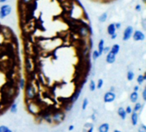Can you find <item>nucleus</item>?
Returning a JSON list of instances; mask_svg holds the SVG:
<instances>
[{
	"mask_svg": "<svg viewBox=\"0 0 146 132\" xmlns=\"http://www.w3.org/2000/svg\"><path fill=\"white\" fill-rule=\"evenodd\" d=\"M25 93H26V98L28 100H32L36 97V91L34 87L30 83L25 86Z\"/></svg>",
	"mask_w": 146,
	"mask_h": 132,
	"instance_id": "obj_1",
	"label": "nucleus"
},
{
	"mask_svg": "<svg viewBox=\"0 0 146 132\" xmlns=\"http://www.w3.org/2000/svg\"><path fill=\"white\" fill-rule=\"evenodd\" d=\"M11 13V7L9 4H3L0 7V18L3 19Z\"/></svg>",
	"mask_w": 146,
	"mask_h": 132,
	"instance_id": "obj_2",
	"label": "nucleus"
},
{
	"mask_svg": "<svg viewBox=\"0 0 146 132\" xmlns=\"http://www.w3.org/2000/svg\"><path fill=\"white\" fill-rule=\"evenodd\" d=\"M65 118V114L62 112H57V113H53L52 115V120L54 121L57 124H59V123L62 122V120Z\"/></svg>",
	"mask_w": 146,
	"mask_h": 132,
	"instance_id": "obj_3",
	"label": "nucleus"
},
{
	"mask_svg": "<svg viewBox=\"0 0 146 132\" xmlns=\"http://www.w3.org/2000/svg\"><path fill=\"white\" fill-rule=\"evenodd\" d=\"M133 28L131 26H128L125 30H124V33H123V40L124 41H127L131 38V36L133 34Z\"/></svg>",
	"mask_w": 146,
	"mask_h": 132,
	"instance_id": "obj_4",
	"label": "nucleus"
},
{
	"mask_svg": "<svg viewBox=\"0 0 146 132\" xmlns=\"http://www.w3.org/2000/svg\"><path fill=\"white\" fill-rule=\"evenodd\" d=\"M115 94L114 92H107L103 96V101L105 103H111L115 99Z\"/></svg>",
	"mask_w": 146,
	"mask_h": 132,
	"instance_id": "obj_5",
	"label": "nucleus"
},
{
	"mask_svg": "<svg viewBox=\"0 0 146 132\" xmlns=\"http://www.w3.org/2000/svg\"><path fill=\"white\" fill-rule=\"evenodd\" d=\"M132 37L135 41H143V40H145V34L141 31H138V30L133 32Z\"/></svg>",
	"mask_w": 146,
	"mask_h": 132,
	"instance_id": "obj_6",
	"label": "nucleus"
},
{
	"mask_svg": "<svg viewBox=\"0 0 146 132\" xmlns=\"http://www.w3.org/2000/svg\"><path fill=\"white\" fill-rule=\"evenodd\" d=\"M131 124H132L133 126H136L138 124V113H135V112H132L131 113Z\"/></svg>",
	"mask_w": 146,
	"mask_h": 132,
	"instance_id": "obj_7",
	"label": "nucleus"
},
{
	"mask_svg": "<svg viewBox=\"0 0 146 132\" xmlns=\"http://www.w3.org/2000/svg\"><path fill=\"white\" fill-rule=\"evenodd\" d=\"M115 57H116V55L113 54L112 52H109V53H107V57H106V62L108 64H113L115 61Z\"/></svg>",
	"mask_w": 146,
	"mask_h": 132,
	"instance_id": "obj_8",
	"label": "nucleus"
},
{
	"mask_svg": "<svg viewBox=\"0 0 146 132\" xmlns=\"http://www.w3.org/2000/svg\"><path fill=\"white\" fill-rule=\"evenodd\" d=\"M109 124L108 123H103L98 127V132H109Z\"/></svg>",
	"mask_w": 146,
	"mask_h": 132,
	"instance_id": "obj_9",
	"label": "nucleus"
},
{
	"mask_svg": "<svg viewBox=\"0 0 146 132\" xmlns=\"http://www.w3.org/2000/svg\"><path fill=\"white\" fill-rule=\"evenodd\" d=\"M117 113H118L119 117H120V118L122 119V120H125L126 117H127V113H126V111H125V109H124L123 107H119Z\"/></svg>",
	"mask_w": 146,
	"mask_h": 132,
	"instance_id": "obj_10",
	"label": "nucleus"
},
{
	"mask_svg": "<svg viewBox=\"0 0 146 132\" xmlns=\"http://www.w3.org/2000/svg\"><path fill=\"white\" fill-rule=\"evenodd\" d=\"M107 32L109 35H112V34H115V32H116V28H115V23H110V24L108 26Z\"/></svg>",
	"mask_w": 146,
	"mask_h": 132,
	"instance_id": "obj_11",
	"label": "nucleus"
},
{
	"mask_svg": "<svg viewBox=\"0 0 146 132\" xmlns=\"http://www.w3.org/2000/svg\"><path fill=\"white\" fill-rule=\"evenodd\" d=\"M97 48H98V50H97V52H98L99 55H102V51H103V48H104V40L103 39H100L98 42V46H97Z\"/></svg>",
	"mask_w": 146,
	"mask_h": 132,
	"instance_id": "obj_12",
	"label": "nucleus"
},
{
	"mask_svg": "<svg viewBox=\"0 0 146 132\" xmlns=\"http://www.w3.org/2000/svg\"><path fill=\"white\" fill-rule=\"evenodd\" d=\"M138 92L133 91L132 93L130 94V100H131V102L136 103L137 100H138Z\"/></svg>",
	"mask_w": 146,
	"mask_h": 132,
	"instance_id": "obj_13",
	"label": "nucleus"
},
{
	"mask_svg": "<svg viewBox=\"0 0 146 132\" xmlns=\"http://www.w3.org/2000/svg\"><path fill=\"white\" fill-rule=\"evenodd\" d=\"M80 93H81V88H79V89L77 90V91L75 92L74 94H73V97H72V99H71V102H72V103L75 102V101H76L77 99H78L79 98H80Z\"/></svg>",
	"mask_w": 146,
	"mask_h": 132,
	"instance_id": "obj_14",
	"label": "nucleus"
},
{
	"mask_svg": "<svg viewBox=\"0 0 146 132\" xmlns=\"http://www.w3.org/2000/svg\"><path fill=\"white\" fill-rule=\"evenodd\" d=\"M120 46H119L118 44H115L113 45V46L110 48V52H112L113 54H115V55H117V54L119 53V52H120Z\"/></svg>",
	"mask_w": 146,
	"mask_h": 132,
	"instance_id": "obj_15",
	"label": "nucleus"
},
{
	"mask_svg": "<svg viewBox=\"0 0 146 132\" xmlns=\"http://www.w3.org/2000/svg\"><path fill=\"white\" fill-rule=\"evenodd\" d=\"M108 18V14L107 12H104V13H102V15L100 16V17H98V21L101 23H103L106 21V20H107Z\"/></svg>",
	"mask_w": 146,
	"mask_h": 132,
	"instance_id": "obj_16",
	"label": "nucleus"
},
{
	"mask_svg": "<svg viewBox=\"0 0 146 132\" xmlns=\"http://www.w3.org/2000/svg\"><path fill=\"white\" fill-rule=\"evenodd\" d=\"M146 80V76L144 75H139L137 78V82L138 83L139 85H142L144 83V82Z\"/></svg>",
	"mask_w": 146,
	"mask_h": 132,
	"instance_id": "obj_17",
	"label": "nucleus"
},
{
	"mask_svg": "<svg viewBox=\"0 0 146 132\" xmlns=\"http://www.w3.org/2000/svg\"><path fill=\"white\" fill-rule=\"evenodd\" d=\"M142 104L139 102H136V104H135L134 107H133V112H135V113H138V112H139L140 110L142 109Z\"/></svg>",
	"mask_w": 146,
	"mask_h": 132,
	"instance_id": "obj_18",
	"label": "nucleus"
},
{
	"mask_svg": "<svg viewBox=\"0 0 146 132\" xmlns=\"http://www.w3.org/2000/svg\"><path fill=\"white\" fill-rule=\"evenodd\" d=\"M89 88L90 90H91V92H94L95 90H96V83L93 80H91L90 81V84H89Z\"/></svg>",
	"mask_w": 146,
	"mask_h": 132,
	"instance_id": "obj_19",
	"label": "nucleus"
},
{
	"mask_svg": "<svg viewBox=\"0 0 146 132\" xmlns=\"http://www.w3.org/2000/svg\"><path fill=\"white\" fill-rule=\"evenodd\" d=\"M10 113H17V104H16V103H14V104H12L11 106H10Z\"/></svg>",
	"mask_w": 146,
	"mask_h": 132,
	"instance_id": "obj_20",
	"label": "nucleus"
},
{
	"mask_svg": "<svg viewBox=\"0 0 146 132\" xmlns=\"http://www.w3.org/2000/svg\"><path fill=\"white\" fill-rule=\"evenodd\" d=\"M127 80L128 81H132L133 78H134V73H133L131 70H129V71L127 72Z\"/></svg>",
	"mask_w": 146,
	"mask_h": 132,
	"instance_id": "obj_21",
	"label": "nucleus"
},
{
	"mask_svg": "<svg viewBox=\"0 0 146 132\" xmlns=\"http://www.w3.org/2000/svg\"><path fill=\"white\" fill-rule=\"evenodd\" d=\"M25 86H26V83H25V80L23 78H21L19 81V88L20 89H24Z\"/></svg>",
	"mask_w": 146,
	"mask_h": 132,
	"instance_id": "obj_22",
	"label": "nucleus"
},
{
	"mask_svg": "<svg viewBox=\"0 0 146 132\" xmlns=\"http://www.w3.org/2000/svg\"><path fill=\"white\" fill-rule=\"evenodd\" d=\"M91 57H92L93 60H97V59H98V57H100V55H99V53H98V52H97V50L93 51L92 54H91Z\"/></svg>",
	"mask_w": 146,
	"mask_h": 132,
	"instance_id": "obj_23",
	"label": "nucleus"
},
{
	"mask_svg": "<svg viewBox=\"0 0 146 132\" xmlns=\"http://www.w3.org/2000/svg\"><path fill=\"white\" fill-rule=\"evenodd\" d=\"M102 85H103V80L102 79H99L98 81H97V83L96 85V88H98V89H100V88H102Z\"/></svg>",
	"mask_w": 146,
	"mask_h": 132,
	"instance_id": "obj_24",
	"label": "nucleus"
},
{
	"mask_svg": "<svg viewBox=\"0 0 146 132\" xmlns=\"http://www.w3.org/2000/svg\"><path fill=\"white\" fill-rule=\"evenodd\" d=\"M87 106H88V99L86 98L83 100V103H82V110H86Z\"/></svg>",
	"mask_w": 146,
	"mask_h": 132,
	"instance_id": "obj_25",
	"label": "nucleus"
},
{
	"mask_svg": "<svg viewBox=\"0 0 146 132\" xmlns=\"http://www.w3.org/2000/svg\"><path fill=\"white\" fill-rule=\"evenodd\" d=\"M138 132H146V126L145 124H141L138 128Z\"/></svg>",
	"mask_w": 146,
	"mask_h": 132,
	"instance_id": "obj_26",
	"label": "nucleus"
},
{
	"mask_svg": "<svg viewBox=\"0 0 146 132\" xmlns=\"http://www.w3.org/2000/svg\"><path fill=\"white\" fill-rule=\"evenodd\" d=\"M8 129L9 127H7L6 125H1L0 126V132H5Z\"/></svg>",
	"mask_w": 146,
	"mask_h": 132,
	"instance_id": "obj_27",
	"label": "nucleus"
},
{
	"mask_svg": "<svg viewBox=\"0 0 146 132\" xmlns=\"http://www.w3.org/2000/svg\"><path fill=\"white\" fill-rule=\"evenodd\" d=\"M126 113H127V114H131V113H132V109H131V106H127V108H126Z\"/></svg>",
	"mask_w": 146,
	"mask_h": 132,
	"instance_id": "obj_28",
	"label": "nucleus"
},
{
	"mask_svg": "<svg viewBox=\"0 0 146 132\" xmlns=\"http://www.w3.org/2000/svg\"><path fill=\"white\" fill-rule=\"evenodd\" d=\"M110 52V47H109V46H104L103 48V51H102V53H109V52Z\"/></svg>",
	"mask_w": 146,
	"mask_h": 132,
	"instance_id": "obj_29",
	"label": "nucleus"
},
{
	"mask_svg": "<svg viewBox=\"0 0 146 132\" xmlns=\"http://www.w3.org/2000/svg\"><path fill=\"white\" fill-rule=\"evenodd\" d=\"M115 27L116 29H120V27H121V24H120V22H116V23H115Z\"/></svg>",
	"mask_w": 146,
	"mask_h": 132,
	"instance_id": "obj_30",
	"label": "nucleus"
},
{
	"mask_svg": "<svg viewBox=\"0 0 146 132\" xmlns=\"http://www.w3.org/2000/svg\"><path fill=\"white\" fill-rule=\"evenodd\" d=\"M142 95H143V99L144 100H146V88H145L143 91V94H142Z\"/></svg>",
	"mask_w": 146,
	"mask_h": 132,
	"instance_id": "obj_31",
	"label": "nucleus"
},
{
	"mask_svg": "<svg viewBox=\"0 0 146 132\" xmlns=\"http://www.w3.org/2000/svg\"><path fill=\"white\" fill-rule=\"evenodd\" d=\"M135 9H136L137 11H140V10H141V5H140V4H138V5L136 6V8H135Z\"/></svg>",
	"mask_w": 146,
	"mask_h": 132,
	"instance_id": "obj_32",
	"label": "nucleus"
},
{
	"mask_svg": "<svg viewBox=\"0 0 146 132\" xmlns=\"http://www.w3.org/2000/svg\"><path fill=\"white\" fill-rule=\"evenodd\" d=\"M133 89H134L135 92H138V90H139V87L138 86H134V88H133Z\"/></svg>",
	"mask_w": 146,
	"mask_h": 132,
	"instance_id": "obj_33",
	"label": "nucleus"
},
{
	"mask_svg": "<svg viewBox=\"0 0 146 132\" xmlns=\"http://www.w3.org/2000/svg\"><path fill=\"white\" fill-rule=\"evenodd\" d=\"M110 36H111V39H115V38L117 37V34H112V35H110Z\"/></svg>",
	"mask_w": 146,
	"mask_h": 132,
	"instance_id": "obj_34",
	"label": "nucleus"
},
{
	"mask_svg": "<svg viewBox=\"0 0 146 132\" xmlns=\"http://www.w3.org/2000/svg\"><path fill=\"white\" fill-rule=\"evenodd\" d=\"M73 129H74V126H73V125H70L69 127H68V131H73Z\"/></svg>",
	"mask_w": 146,
	"mask_h": 132,
	"instance_id": "obj_35",
	"label": "nucleus"
},
{
	"mask_svg": "<svg viewBox=\"0 0 146 132\" xmlns=\"http://www.w3.org/2000/svg\"><path fill=\"white\" fill-rule=\"evenodd\" d=\"M87 132H93V125L89 128V130L87 131Z\"/></svg>",
	"mask_w": 146,
	"mask_h": 132,
	"instance_id": "obj_36",
	"label": "nucleus"
},
{
	"mask_svg": "<svg viewBox=\"0 0 146 132\" xmlns=\"http://www.w3.org/2000/svg\"><path fill=\"white\" fill-rule=\"evenodd\" d=\"M5 2H7V0H0V3H3Z\"/></svg>",
	"mask_w": 146,
	"mask_h": 132,
	"instance_id": "obj_37",
	"label": "nucleus"
},
{
	"mask_svg": "<svg viewBox=\"0 0 146 132\" xmlns=\"http://www.w3.org/2000/svg\"><path fill=\"white\" fill-rule=\"evenodd\" d=\"M115 91V88H114V87H111L110 88V92H114Z\"/></svg>",
	"mask_w": 146,
	"mask_h": 132,
	"instance_id": "obj_38",
	"label": "nucleus"
},
{
	"mask_svg": "<svg viewBox=\"0 0 146 132\" xmlns=\"http://www.w3.org/2000/svg\"><path fill=\"white\" fill-rule=\"evenodd\" d=\"M5 132H13V131H11V130H10V128H9V129H8V130H7V131H5Z\"/></svg>",
	"mask_w": 146,
	"mask_h": 132,
	"instance_id": "obj_39",
	"label": "nucleus"
},
{
	"mask_svg": "<svg viewBox=\"0 0 146 132\" xmlns=\"http://www.w3.org/2000/svg\"><path fill=\"white\" fill-rule=\"evenodd\" d=\"M114 132H121L120 131H118V130H115V131H114Z\"/></svg>",
	"mask_w": 146,
	"mask_h": 132,
	"instance_id": "obj_40",
	"label": "nucleus"
},
{
	"mask_svg": "<svg viewBox=\"0 0 146 132\" xmlns=\"http://www.w3.org/2000/svg\"><path fill=\"white\" fill-rule=\"evenodd\" d=\"M92 119H95V115H92Z\"/></svg>",
	"mask_w": 146,
	"mask_h": 132,
	"instance_id": "obj_41",
	"label": "nucleus"
}]
</instances>
